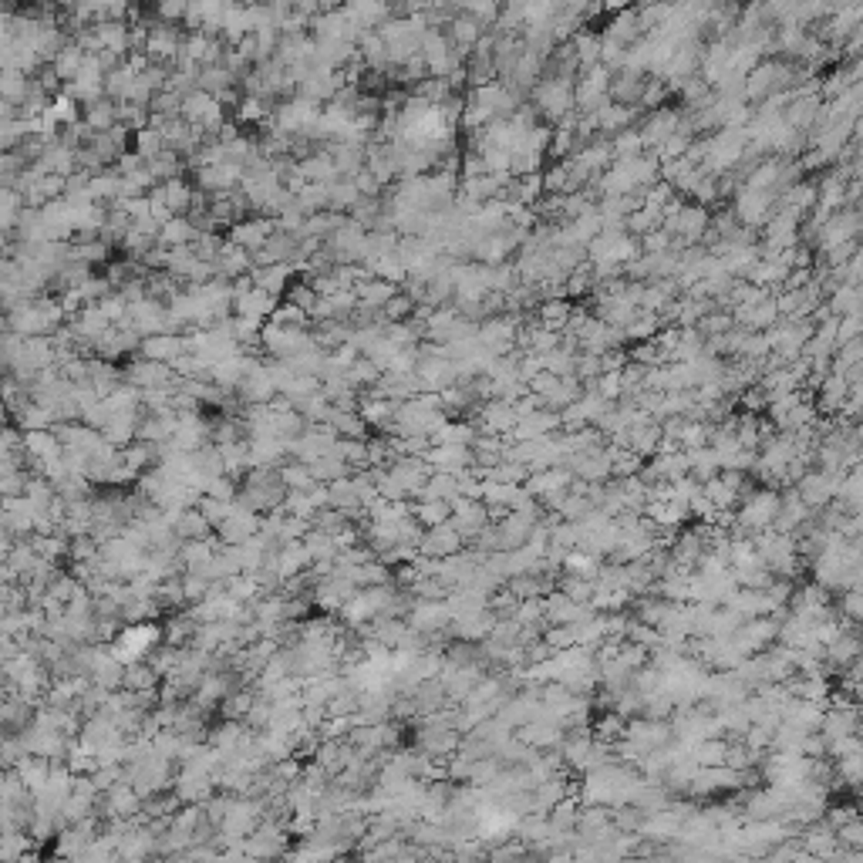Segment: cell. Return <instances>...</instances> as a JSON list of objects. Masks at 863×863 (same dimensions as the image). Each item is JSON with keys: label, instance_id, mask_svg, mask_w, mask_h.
Wrapping results in <instances>:
<instances>
[{"label": "cell", "instance_id": "5", "mask_svg": "<svg viewBox=\"0 0 863 863\" xmlns=\"http://www.w3.org/2000/svg\"><path fill=\"white\" fill-rule=\"evenodd\" d=\"M452 523L459 526V533L466 540H473L493 523V513L485 506V499H469V496H456L452 499Z\"/></svg>", "mask_w": 863, "mask_h": 863}, {"label": "cell", "instance_id": "10", "mask_svg": "<svg viewBox=\"0 0 863 863\" xmlns=\"http://www.w3.org/2000/svg\"><path fill=\"white\" fill-rule=\"evenodd\" d=\"M277 304H280V297H273L270 290H263V287H250V290L233 297V314H240V318L270 320Z\"/></svg>", "mask_w": 863, "mask_h": 863}, {"label": "cell", "instance_id": "19", "mask_svg": "<svg viewBox=\"0 0 863 863\" xmlns=\"http://www.w3.org/2000/svg\"><path fill=\"white\" fill-rule=\"evenodd\" d=\"M51 766H54V759H48V756H34V752H27L21 762H17V776L25 780V786L31 792H37L44 782L51 780Z\"/></svg>", "mask_w": 863, "mask_h": 863}, {"label": "cell", "instance_id": "18", "mask_svg": "<svg viewBox=\"0 0 863 863\" xmlns=\"http://www.w3.org/2000/svg\"><path fill=\"white\" fill-rule=\"evenodd\" d=\"M84 61H88V51L78 44V41H68L64 48H61V54L54 61H51V68H54V74L61 78V84H68V82H74L78 74L84 72Z\"/></svg>", "mask_w": 863, "mask_h": 863}, {"label": "cell", "instance_id": "2", "mask_svg": "<svg viewBox=\"0 0 863 863\" xmlns=\"http://www.w3.org/2000/svg\"><path fill=\"white\" fill-rule=\"evenodd\" d=\"M260 523H263V513H257V509L243 506L240 499H233V513L216 526V536H220L223 544H247L250 536L260 533Z\"/></svg>", "mask_w": 863, "mask_h": 863}, {"label": "cell", "instance_id": "15", "mask_svg": "<svg viewBox=\"0 0 863 863\" xmlns=\"http://www.w3.org/2000/svg\"><path fill=\"white\" fill-rule=\"evenodd\" d=\"M196 627H200V621L192 617L190 607H186V611H172L169 617H162V641H166V644H176V648H186V644H192Z\"/></svg>", "mask_w": 863, "mask_h": 863}, {"label": "cell", "instance_id": "41", "mask_svg": "<svg viewBox=\"0 0 863 863\" xmlns=\"http://www.w3.org/2000/svg\"><path fill=\"white\" fill-rule=\"evenodd\" d=\"M27 479H31V473H27V469H21V473H4V479H0L4 496H25V493H27Z\"/></svg>", "mask_w": 863, "mask_h": 863}, {"label": "cell", "instance_id": "39", "mask_svg": "<svg viewBox=\"0 0 863 863\" xmlns=\"http://www.w3.org/2000/svg\"><path fill=\"white\" fill-rule=\"evenodd\" d=\"M155 14L166 25H186L190 17V0H155Z\"/></svg>", "mask_w": 863, "mask_h": 863}, {"label": "cell", "instance_id": "20", "mask_svg": "<svg viewBox=\"0 0 863 863\" xmlns=\"http://www.w3.org/2000/svg\"><path fill=\"white\" fill-rule=\"evenodd\" d=\"M200 237V226L192 223V216H172L169 223H162V230H159V243L162 247H186V243H192V240Z\"/></svg>", "mask_w": 863, "mask_h": 863}, {"label": "cell", "instance_id": "9", "mask_svg": "<svg viewBox=\"0 0 863 863\" xmlns=\"http://www.w3.org/2000/svg\"><path fill=\"white\" fill-rule=\"evenodd\" d=\"M172 789H176V796L182 803H206L220 786H216L213 776H202V772H192V769L179 766Z\"/></svg>", "mask_w": 863, "mask_h": 863}, {"label": "cell", "instance_id": "23", "mask_svg": "<svg viewBox=\"0 0 863 863\" xmlns=\"http://www.w3.org/2000/svg\"><path fill=\"white\" fill-rule=\"evenodd\" d=\"M310 469H314V476H318L320 483H334V479H344V476H355L351 462L344 459V456H341L338 449H331V452H324V456H318V459L310 462Z\"/></svg>", "mask_w": 863, "mask_h": 863}, {"label": "cell", "instance_id": "16", "mask_svg": "<svg viewBox=\"0 0 863 863\" xmlns=\"http://www.w3.org/2000/svg\"><path fill=\"white\" fill-rule=\"evenodd\" d=\"M297 169H300L304 182H334V179H341V172H338V166H334V155L328 152V149H324V152H310L308 159H300Z\"/></svg>", "mask_w": 863, "mask_h": 863}, {"label": "cell", "instance_id": "26", "mask_svg": "<svg viewBox=\"0 0 863 863\" xmlns=\"http://www.w3.org/2000/svg\"><path fill=\"white\" fill-rule=\"evenodd\" d=\"M280 479H284L287 489H314V485L320 483L318 476H314V469H310V462H300V459L280 462Z\"/></svg>", "mask_w": 863, "mask_h": 863}, {"label": "cell", "instance_id": "7", "mask_svg": "<svg viewBox=\"0 0 863 863\" xmlns=\"http://www.w3.org/2000/svg\"><path fill=\"white\" fill-rule=\"evenodd\" d=\"M277 233V216H250V220H240L237 226H230V240L247 247L250 253H257L270 243V237Z\"/></svg>", "mask_w": 863, "mask_h": 863}, {"label": "cell", "instance_id": "6", "mask_svg": "<svg viewBox=\"0 0 863 863\" xmlns=\"http://www.w3.org/2000/svg\"><path fill=\"white\" fill-rule=\"evenodd\" d=\"M277 395H280V391H277V385H273V378H270L267 358H260V361L247 371L243 385L237 388V398L243 405H270Z\"/></svg>", "mask_w": 863, "mask_h": 863}, {"label": "cell", "instance_id": "35", "mask_svg": "<svg viewBox=\"0 0 863 863\" xmlns=\"http://www.w3.org/2000/svg\"><path fill=\"white\" fill-rule=\"evenodd\" d=\"M270 320L273 324H284V328H310V324H314V318H310L308 310L290 304V300H280Z\"/></svg>", "mask_w": 863, "mask_h": 863}, {"label": "cell", "instance_id": "25", "mask_svg": "<svg viewBox=\"0 0 863 863\" xmlns=\"http://www.w3.org/2000/svg\"><path fill=\"white\" fill-rule=\"evenodd\" d=\"M159 682H162V674L155 672L149 658L125 664V685L122 688H132V691H152V688H159Z\"/></svg>", "mask_w": 863, "mask_h": 863}, {"label": "cell", "instance_id": "34", "mask_svg": "<svg viewBox=\"0 0 863 863\" xmlns=\"http://www.w3.org/2000/svg\"><path fill=\"white\" fill-rule=\"evenodd\" d=\"M381 310H385V320H388V324H395V320H412L415 310H418V300H415V297L402 287V290L391 297Z\"/></svg>", "mask_w": 863, "mask_h": 863}, {"label": "cell", "instance_id": "4", "mask_svg": "<svg viewBox=\"0 0 863 863\" xmlns=\"http://www.w3.org/2000/svg\"><path fill=\"white\" fill-rule=\"evenodd\" d=\"M408 624L422 634H446L452 624V607L446 597L438 601H412V611H408Z\"/></svg>", "mask_w": 863, "mask_h": 863}, {"label": "cell", "instance_id": "14", "mask_svg": "<svg viewBox=\"0 0 863 863\" xmlns=\"http://www.w3.org/2000/svg\"><path fill=\"white\" fill-rule=\"evenodd\" d=\"M253 287L270 290L273 297H284L287 287L294 284V263H267V267H253L250 270Z\"/></svg>", "mask_w": 863, "mask_h": 863}, {"label": "cell", "instance_id": "29", "mask_svg": "<svg viewBox=\"0 0 863 863\" xmlns=\"http://www.w3.org/2000/svg\"><path fill=\"white\" fill-rule=\"evenodd\" d=\"M176 533H179V540H202V536H213L216 530H213V523L192 506L176 520Z\"/></svg>", "mask_w": 863, "mask_h": 863}, {"label": "cell", "instance_id": "11", "mask_svg": "<svg viewBox=\"0 0 863 863\" xmlns=\"http://www.w3.org/2000/svg\"><path fill=\"white\" fill-rule=\"evenodd\" d=\"M186 351H190V338H186V334H152V338H142V351H139V355L152 358V361L176 365Z\"/></svg>", "mask_w": 863, "mask_h": 863}, {"label": "cell", "instance_id": "13", "mask_svg": "<svg viewBox=\"0 0 863 863\" xmlns=\"http://www.w3.org/2000/svg\"><path fill=\"white\" fill-rule=\"evenodd\" d=\"M426 459L432 462V469H436V473H456V476H459L462 469L476 466V452H473V446H432Z\"/></svg>", "mask_w": 863, "mask_h": 863}, {"label": "cell", "instance_id": "31", "mask_svg": "<svg viewBox=\"0 0 863 863\" xmlns=\"http://www.w3.org/2000/svg\"><path fill=\"white\" fill-rule=\"evenodd\" d=\"M304 546H308V554H310V560L314 564H320V560H338V544H334V536L331 533H324V530H318V526H310L308 530V536H304Z\"/></svg>", "mask_w": 863, "mask_h": 863}, {"label": "cell", "instance_id": "28", "mask_svg": "<svg viewBox=\"0 0 863 863\" xmlns=\"http://www.w3.org/2000/svg\"><path fill=\"white\" fill-rule=\"evenodd\" d=\"M331 426L338 428V436L344 438H368V422L361 418L358 408H338V405H334Z\"/></svg>", "mask_w": 863, "mask_h": 863}, {"label": "cell", "instance_id": "27", "mask_svg": "<svg viewBox=\"0 0 863 863\" xmlns=\"http://www.w3.org/2000/svg\"><path fill=\"white\" fill-rule=\"evenodd\" d=\"M253 701H257V688L253 685H243L237 688V691H230V695L220 701V715L223 719H247V711L253 709Z\"/></svg>", "mask_w": 863, "mask_h": 863}, {"label": "cell", "instance_id": "30", "mask_svg": "<svg viewBox=\"0 0 863 863\" xmlns=\"http://www.w3.org/2000/svg\"><path fill=\"white\" fill-rule=\"evenodd\" d=\"M132 149H135V152H139L145 162H149V159H155L159 152H166L169 142H166V135H162L159 129L145 125V129H139L135 135H132Z\"/></svg>", "mask_w": 863, "mask_h": 863}, {"label": "cell", "instance_id": "38", "mask_svg": "<svg viewBox=\"0 0 863 863\" xmlns=\"http://www.w3.org/2000/svg\"><path fill=\"white\" fill-rule=\"evenodd\" d=\"M284 300H290V304H297V308H304L308 314H314V308H318L320 294L314 290V287L308 284V280H297V284L287 287Z\"/></svg>", "mask_w": 863, "mask_h": 863}, {"label": "cell", "instance_id": "32", "mask_svg": "<svg viewBox=\"0 0 863 863\" xmlns=\"http://www.w3.org/2000/svg\"><path fill=\"white\" fill-rule=\"evenodd\" d=\"M192 459H196V469H200L202 479H213V476H223V473H226L223 449H220L216 442H206L202 449H196V452H192Z\"/></svg>", "mask_w": 863, "mask_h": 863}, {"label": "cell", "instance_id": "36", "mask_svg": "<svg viewBox=\"0 0 863 863\" xmlns=\"http://www.w3.org/2000/svg\"><path fill=\"white\" fill-rule=\"evenodd\" d=\"M348 523H355L344 509H334V506H324V509H318L314 516H310V526H318V530H324V533H341Z\"/></svg>", "mask_w": 863, "mask_h": 863}, {"label": "cell", "instance_id": "22", "mask_svg": "<svg viewBox=\"0 0 863 863\" xmlns=\"http://www.w3.org/2000/svg\"><path fill=\"white\" fill-rule=\"evenodd\" d=\"M82 119L92 125L95 132H108L119 125V102L115 98H98V102H92V105H84Z\"/></svg>", "mask_w": 863, "mask_h": 863}, {"label": "cell", "instance_id": "40", "mask_svg": "<svg viewBox=\"0 0 863 863\" xmlns=\"http://www.w3.org/2000/svg\"><path fill=\"white\" fill-rule=\"evenodd\" d=\"M284 509L287 513H294V516H300V520H310L318 509H314V503H310L308 489H290L284 499Z\"/></svg>", "mask_w": 863, "mask_h": 863}, {"label": "cell", "instance_id": "24", "mask_svg": "<svg viewBox=\"0 0 863 863\" xmlns=\"http://www.w3.org/2000/svg\"><path fill=\"white\" fill-rule=\"evenodd\" d=\"M412 513L422 526H438V523L452 520V503L449 499H412Z\"/></svg>", "mask_w": 863, "mask_h": 863}, {"label": "cell", "instance_id": "33", "mask_svg": "<svg viewBox=\"0 0 863 863\" xmlns=\"http://www.w3.org/2000/svg\"><path fill=\"white\" fill-rule=\"evenodd\" d=\"M334 449L341 452L344 459L351 462V469L361 473V469H371V452H368V438H338Z\"/></svg>", "mask_w": 863, "mask_h": 863}, {"label": "cell", "instance_id": "12", "mask_svg": "<svg viewBox=\"0 0 863 863\" xmlns=\"http://www.w3.org/2000/svg\"><path fill=\"white\" fill-rule=\"evenodd\" d=\"M216 277H230V280H237V277H243V273H250L257 263H253V253H250L247 247H240V243H233V240L226 237L223 247H220V257H216Z\"/></svg>", "mask_w": 863, "mask_h": 863}, {"label": "cell", "instance_id": "3", "mask_svg": "<svg viewBox=\"0 0 863 863\" xmlns=\"http://www.w3.org/2000/svg\"><path fill=\"white\" fill-rule=\"evenodd\" d=\"M182 41H186V34H179L172 25L159 21V25L149 27L142 51L155 61V64H176L179 54H182Z\"/></svg>", "mask_w": 863, "mask_h": 863}, {"label": "cell", "instance_id": "8", "mask_svg": "<svg viewBox=\"0 0 863 863\" xmlns=\"http://www.w3.org/2000/svg\"><path fill=\"white\" fill-rule=\"evenodd\" d=\"M466 544H469V540H466V536L459 533V526L449 520V523H438V526H428L418 546H422V554L446 560V556H452V554H462Z\"/></svg>", "mask_w": 863, "mask_h": 863}, {"label": "cell", "instance_id": "37", "mask_svg": "<svg viewBox=\"0 0 863 863\" xmlns=\"http://www.w3.org/2000/svg\"><path fill=\"white\" fill-rule=\"evenodd\" d=\"M196 509H200L206 520L213 523V530H216V526H220V523H223L226 516L233 513V499H220V496H210V493H202V499L196 503Z\"/></svg>", "mask_w": 863, "mask_h": 863}, {"label": "cell", "instance_id": "42", "mask_svg": "<svg viewBox=\"0 0 863 863\" xmlns=\"http://www.w3.org/2000/svg\"><path fill=\"white\" fill-rule=\"evenodd\" d=\"M351 179H355V186L361 190V196H375V200H378L381 192H385V186H381L378 179L371 176L368 169H361V172H358V176H351Z\"/></svg>", "mask_w": 863, "mask_h": 863}, {"label": "cell", "instance_id": "17", "mask_svg": "<svg viewBox=\"0 0 863 863\" xmlns=\"http://www.w3.org/2000/svg\"><path fill=\"white\" fill-rule=\"evenodd\" d=\"M358 290V300L365 304V308H385L391 297L398 294L402 287L391 284V280H385V277H378V273H371L368 280H361V284L355 287Z\"/></svg>", "mask_w": 863, "mask_h": 863}, {"label": "cell", "instance_id": "21", "mask_svg": "<svg viewBox=\"0 0 863 863\" xmlns=\"http://www.w3.org/2000/svg\"><path fill=\"white\" fill-rule=\"evenodd\" d=\"M34 843H37V839L31 837L25 827L4 829V837H0V860H4V863L27 860V853H31V847H34Z\"/></svg>", "mask_w": 863, "mask_h": 863}, {"label": "cell", "instance_id": "1", "mask_svg": "<svg viewBox=\"0 0 863 863\" xmlns=\"http://www.w3.org/2000/svg\"><path fill=\"white\" fill-rule=\"evenodd\" d=\"M162 644V621H142V624H125L122 634L112 641V651L122 664L142 662Z\"/></svg>", "mask_w": 863, "mask_h": 863}]
</instances>
